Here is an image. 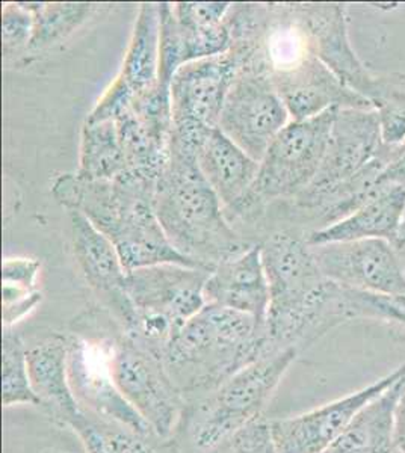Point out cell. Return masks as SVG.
Wrapping results in <instances>:
<instances>
[{"mask_svg": "<svg viewBox=\"0 0 405 453\" xmlns=\"http://www.w3.org/2000/svg\"><path fill=\"white\" fill-rule=\"evenodd\" d=\"M378 112L381 134L386 145H401L405 141V79L396 82L383 79V87L374 100Z\"/></svg>", "mask_w": 405, "mask_h": 453, "instance_id": "obj_27", "label": "cell"}, {"mask_svg": "<svg viewBox=\"0 0 405 453\" xmlns=\"http://www.w3.org/2000/svg\"><path fill=\"white\" fill-rule=\"evenodd\" d=\"M295 349L272 350L205 396L185 402L175 433L164 443L168 453H209L242 427L262 418L283 376L297 360Z\"/></svg>", "mask_w": 405, "mask_h": 453, "instance_id": "obj_5", "label": "cell"}, {"mask_svg": "<svg viewBox=\"0 0 405 453\" xmlns=\"http://www.w3.org/2000/svg\"><path fill=\"white\" fill-rule=\"evenodd\" d=\"M126 170L128 165L115 121L85 119L76 174L87 180H113Z\"/></svg>", "mask_w": 405, "mask_h": 453, "instance_id": "obj_23", "label": "cell"}, {"mask_svg": "<svg viewBox=\"0 0 405 453\" xmlns=\"http://www.w3.org/2000/svg\"><path fill=\"white\" fill-rule=\"evenodd\" d=\"M293 23L303 34L308 50L323 61L347 87L368 98L380 93L383 78L364 67L351 47L344 5L338 4H286Z\"/></svg>", "mask_w": 405, "mask_h": 453, "instance_id": "obj_11", "label": "cell"}, {"mask_svg": "<svg viewBox=\"0 0 405 453\" xmlns=\"http://www.w3.org/2000/svg\"><path fill=\"white\" fill-rule=\"evenodd\" d=\"M40 263L34 258H6L4 262V284L17 288H35Z\"/></svg>", "mask_w": 405, "mask_h": 453, "instance_id": "obj_31", "label": "cell"}, {"mask_svg": "<svg viewBox=\"0 0 405 453\" xmlns=\"http://www.w3.org/2000/svg\"><path fill=\"white\" fill-rule=\"evenodd\" d=\"M197 162L224 209L237 204L252 189L261 166L220 129L214 130L201 145Z\"/></svg>", "mask_w": 405, "mask_h": 453, "instance_id": "obj_20", "label": "cell"}, {"mask_svg": "<svg viewBox=\"0 0 405 453\" xmlns=\"http://www.w3.org/2000/svg\"><path fill=\"white\" fill-rule=\"evenodd\" d=\"M339 108L304 121H289L261 160L252 189L237 204L224 209L227 221L246 241L257 234L268 207L287 203L308 189L318 174Z\"/></svg>", "mask_w": 405, "mask_h": 453, "instance_id": "obj_6", "label": "cell"}, {"mask_svg": "<svg viewBox=\"0 0 405 453\" xmlns=\"http://www.w3.org/2000/svg\"><path fill=\"white\" fill-rule=\"evenodd\" d=\"M197 156L195 150L169 141L168 160L156 181L154 206L175 251L214 271L256 243L229 224L220 198L201 174Z\"/></svg>", "mask_w": 405, "mask_h": 453, "instance_id": "obj_3", "label": "cell"}, {"mask_svg": "<svg viewBox=\"0 0 405 453\" xmlns=\"http://www.w3.org/2000/svg\"><path fill=\"white\" fill-rule=\"evenodd\" d=\"M68 337L53 334L27 348V369L38 407L51 422L72 429L85 416L68 380Z\"/></svg>", "mask_w": 405, "mask_h": 453, "instance_id": "obj_17", "label": "cell"}, {"mask_svg": "<svg viewBox=\"0 0 405 453\" xmlns=\"http://www.w3.org/2000/svg\"><path fill=\"white\" fill-rule=\"evenodd\" d=\"M396 253L400 254L401 258H405V213L402 218V224H401L400 236L396 239V242L393 243Z\"/></svg>", "mask_w": 405, "mask_h": 453, "instance_id": "obj_34", "label": "cell"}, {"mask_svg": "<svg viewBox=\"0 0 405 453\" xmlns=\"http://www.w3.org/2000/svg\"><path fill=\"white\" fill-rule=\"evenodd\" d=\"M380 183H393L405 188V141L396 145L393 157L381 174Z\"/></svg>", "mask_w": 405, "mask_h": 453, "instance_id": "obj_32", "label": "cell"}, {"mask_svg": "<svg viewBox=\"0 0 405 453\" xmlns=\"http://www.w3.org/2000/svg\"><path fill=\"white\" fill-rule=\"evenodd\" d=\"M87 453H168L156 448L150 438L141 437L124 427L103 422L85 412L73 427Z\"/></svg>", "mask_w": 405, "mask_h": 453, "instance_id": "obj_25", "label": "cell"}, {"mask_svg": "<svg viewBox=\"0 0 405 453\" xmlns=\"http://www.w3.org/2000/svg\"><path fill=\"white\" fill-rule=\"evenodd\" d=\"M51 194L68 211L87 217L117 248L126 273L160 263L203 268L175 251L156 215V181L124 173L113 180L58 177ZM209 271V269H207Z\"/></svg>", "mask_w": 405, "mask_h": 453, "instance_id": "obj_2", "label": "cell"}, {"mask_svg": "<svg viewBox=\"0 0 405 453\" xmlns=\"http://www.w3.org/2000/svg\"><path fill=\"white\" fill-rule=\"evenodd\" d=\"M393 441H395V449H398L401 453H405V392L396 405Z\"/></svg>", "mask_w": 405, "mask_h": 453, "instance_id": "obj_33", "label": "cell"}, {"mask_svg": "<svg viewBox=\"0 0 405 453\" xmlns=\"http://www.w3.org/2000/svg\"><path fill=\"white\" fill-rule=\"evenodd\" d=\"M42 453H73V452H66V450H58V449H46V450H43Z\"/></svg>", "mask_w": 405, "mask_h": 453, "instance_id": "obj_36", "label": "cell"}, {"mask_svg": "<svg viewBox=\"0 0 405 453\" xmlns=\"http://www.w3.org/2000/svg\"><path fill=\"white\" fill-rule=\"evenodd\" d=\"M109 367L124 399L165 443L175 433L185 399L169 378L164 357L119 326L109 343Z\"/></svg>", "mask_w": 405, "mask_h": 453, "instance_id": "obj_9", "label": "cell"}, {"mask_svg": "<svg viewBox=\"0 0 405 453\" xmlns=\"http://www.w3.org/2000/svg\"><path fill=\"white\" fill-rule=\"evenodd\" d=\"M205 299L206 304L250 314L267 326L269 286L261 243L215 266L205 284Z\"/></svg>", "mask_w": 405, "mask_h": 453, "instance_id": "obj_18", "label": "cell"}, {"mask_svg": "<svg viewBox=\"0 0 405 453\" xmlns=\"http://www.w3.org/2000/svg\"><path fill=\"white\" fill-rule=\"evenodd\" d=\"M393 301L400 305L401 309L405 310V296H398V298H393Z\"/></svg>", "mask_w": 405, "mask_h": 453, "instance_id": "obj_35", "label": "cell"}, {"mask_svg": "<svg viewBox=\"0 0 405 453\" xmlns=\"http://www.w3.org/2000/svg\"><path fill=\"white\" fill-rule=\"evenodd\" d=\"M323 275L345 288L392 298L405 296V263L385 239L312 245Z\"/></svg>", "mask_w": 405, "mask_h": 453, "instance_id": "obj_12", "label": "cell"}, {"mask_svg": "<svg viewBox=\"0 0 405 453\" xmlns=\"http://www.w3.org/2000/svg\"><path fill=\"white\" fill-rule=\"evenodd\" d=\"M261 247L269 286V349L301 352L349 320L392 318V304L385 295L330 281L319 268L306 233L280 230L265 237Z\"/></svg>", "mask_w": 405, "mask_h": 453, "instance_id": "obj_1", "label": "cell"}, {"mask_svg": "<svg viewBox=\"0 0 405 453\" xmlns=\"http://www.w3.org/2000/svg\"><path fill=\"white\" fill-rule=\"evenodd\" d=\"M272 352L267 326L250 314L206 304L169 340L164 365L185 402L205 396Z\"/></svg>", "mask_w": 405, "mask_h": 453, "instance_id": "obj_4", "label": "cell"}, {"mask_svg": "<svg viewBox=\"0 0 405 453\" xmlns=\"http://www.w3.org/2000/svg\"><path fill=\"white\" fill-rule=\"evenodd\" d=\"M241 67V58L231 49L182 65L169 85L173 127L218 129L227 94Z\"/></svg>", "mask_w": 405, "mask_h": 453, "instance_id": "obj_13", "label": "cell"}, {"mask_svg": "<svg viewBox=\"0 0 405 453\" xmlns=\"http://www.w3.org/2000/svg\"><path fill=\"white\" fill-rule=\"evenodd\" d=\"M405 392V376L362 408L325 453H393L395 410Z\"/></svg>", "mask_w": 405, "mask_h": 453, "instance_id": "obj_22", "label": "cell"}, {"mask_svg": "<svg viewBox=\"0 0 405 453\" xmlns=\"http://www.w3.org/2000/svg\"><path fill=\"white\" fill-rule=\"evenodd\" d=\"M34 35V16L26 4H5L2 10V52L12 58L29 50Z\"/></svg>", "mask_w": 405, "mask_h": 453, "instance_id": "obj_28", "label": "cell"}, {"mask_svg": "<svg viewBox=\"0 0 405 453\" xmlns=\"http://www.w3.org/2000/svg\"><path fill=\"white\" fill-rule=\"evenodd\" d=\"M269 74L292 121L318 117L331 108L375 109L313 53Z\"/></svg>", "mask_w": 405, "mask_h": 453, "instance_id": "obj_16", "label": "cell"}, {"mask_svg": "<svg viewBox=\"0 0 405 453\" xmlns=\"http://www.w3.org/2000/svg\"><path fill=\"white\" fill-rule=\"evenodd\" d=\"M209 453H278L267 418H257Z\"/></svg>", "mask_w": 405, "mask_h": 453, "instance_id": "obj_29", "label": "cell"}, {"mask_svg": "<svg viewBox=\"0 0 405 453\" xmlns=\"http://www.w3.org/2000/svg\"><path fill=\"white\" fill-rule=\"evenodd\" d=\"M405 213V188L381 183L380 189L357 211L333 226L308 234L310 245L385 239L395 243Z\"/></svg>", "mask_w": 405, "mask_h": 453, "instance_id": "obj_19", "label": "cell"}, {"mask_svg": "<svg viewBox=\"0 0 405 453\" xmlns=\"http://www.w3.org/2000/svg\"><path fill=\"white\" fill-rule=\"evenodd\" d=\"M42 303V294L35 288L4 284V328H14L17 322L31 313Z\"/></svg>", "mask_w": 405, "mask_h": 453, "instance_id": "obj_30", "label": "cell"}, {"mask_svg": "<svg viewBox=\"0 0 405 453\" xmlns=\"http://www.w3.org/2000/svg\"><path fill=\"white\" fill-rule=\"evenodd\" d=\"M72 242L77 265L102 309L106 310L126 333L136 325L134 305L126 294V269L117 248L79 211H70Z\"/></svg>", "mask_w": 405, "mask_h": 453, "instance_id": "obj_15", "label": "cell"}, {"mask_svg": "<svg viewBox=\"0 0 405 453\" xmlns=\"http://www.w3.org/2000/svg\"><path fill=\"white\" fill-rule=\"evenodd\" d=\"M160 4H141L128 50L124 53L123 65L117 78L136 100L164 88L160 87Z\"/></svg>", "mask_w": 405, "mask_h": 453, "instance_id": "obj_21", "label": "cell"}, {"mask_svg": "<svg viewBox=\"0 0 405 453\" xmlns=\"http://www.w3.org/2000/svg\"><path fill=\"white\" fill-rule=\"evenodd\" d=\"M34 16L31 52L46 50L72 35L93 12L91 4H26Z\"/></svg>", "mask_w": 405, "mask_h": 453, "instance_id": "obj_24", "label": "cell"}, {"mask_svg": "<svg viewBox=\"0 0 405 453\" xmlns=\"http://www.w3.org/2000/svg\"><path fill=\"white\" fill-rule=\"evenodd\" d=\"M405 376V365L359 392L293 418L269 420L278 453H325L362 408Z\"/></svg>", "mask_w": 405, "mask_h": 453, "instance_id": "obj_14", "label": "cell"}, {"mask_svg": "<svg viewBox=\"0 0 405 453\" xmlns=\"http://www.w3.org/2000/svg\"><path fill=\"white\" fill-rule=\"evenodd\" d=\"M289 121L291 115L267 68L259 64L244 65L227 94L218 129L261 162Z\"/></svg>", "mask_w": 405, "mask_h": 453, "instance_id": "obj_10", "label": "cell"}, {"mask_svg": "<svg viewBox=\"0 0 405 453\" xmlns=\"http://www.w3.org/2000/svg\"><path fill=\"white\" fill-rule=\"evenodd\" d=\"M117 320L106 310L83 314L74 320L68 335V380L72 392L85 411L103 422L124 427L145 438H154L138 412L130 407L113 381L109 367V343Z\"/></svg>", "mask_w": 405, "mask_h": 453, "instance_id": "obj_8", "label": "cell"}, {"mask_svg": "<svg viewBox=\"0 0 405 453\" xmlns=\"http://www.w3.org/2000/svg\"><path fill=\"white\" fill-rule=\"evenodd\" d=\"M25 343L14 328H4L2 334V402L4 407H38L32 390Z\"/></svg>", "mask_w": 405, "mask_h": 453, "instance_id": "obj_26", "label": "cell"}, {"mask_svg": "<svg viewBox=\"0 0 405 453\" xmlns=\"http://www.w3.org/2000/svg\"><path fill=\"white\" fill-rule=\"evenodd\" d=\"M211 273L177 263L128 273L124 286L136 313L135 330L128 334L164 357L169 340L205 307V284Z\"/></svg>", "mask_w": 405, "mask_h": 453, "instance_id": "obj_7", "label": "cell"}]
</instances>
